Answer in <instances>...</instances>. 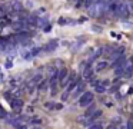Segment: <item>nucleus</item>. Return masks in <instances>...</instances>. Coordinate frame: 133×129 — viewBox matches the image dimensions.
Segmentation results:
<instances>
[{"mask_svg":"<svg viewBox=\"0 0 133 129\" xmlns=\"http://www.w3.org/2000/svg\"><path fill=\"white\" fill-rule=\"evenodd\" d=\"M4 97H6V99H10V100L13 99V97H12V95H10L9 92H4Z\"/></svg>","mask_w":133,"mask_h":129,"instance_id":"obj_29","label":"nucleus"},{"mask_svg":"<svg viewBox=\"0 0 133 129\" xmlns=\"http://www.w3.org/2000/svg\"><path fill=\"white\" fill-rule=\"evenodd\" d=\"M10 9H12V11H19V10L22 9V4H20L19 2H16V0H15V2L10 3Z\"/></svg>","mask_w":133,"mask_h":129,"instance_id":"obj_9","label":"nucleus"},{"mask_svg":"<svg viewBox=\"0 0 133 129\" xmlns=\"http://www.w3.org/2000/svg\"><path fill=\"white\" fill-rule=\"evenodd\" d=\"M67 22H69V20L64 19V17H60V19H59V24H62V26H63V24H69Z\"/></svg>","mask_w":133,"mask_h":129,"instance_id":"obj_19","label":"nucleus"},{"mask_svg":"<svg viewBox=\"0 0 133 129\" xmlns=\"http://www.w3.org/2000/svg\"><path fill=\"white\" fill-rule=\"evenodd\" d=\"M6 112H4V109L3 108H0V118H6Z\"/></svg>","mask_w":133,"mask_h":129,"instance_id":"obj_26","label":"nucleus"},{"mask_svg":"<svg viewBox=\"0 0 133 129\" xmlns=\"http://www.w3.org/2000/svg\"><path fill=\"white\" fill-rule=\"evenodd\" d=\"M83 77H84V79H92V77H93V70H92V69H90V67H86V69H84Z\"/></svg>","mask_w":133,"mask_h":129,"instance_id":"obj_10","label":"nucleus"},{"mask_svg":"<svg viewBox=\"0 0 133 129\" xmlns=\"http://www.w3.org/2000/svg\"><path fill=\"white\" fill-rule=\"evenodd\" d=\"M44 14H46V10H44L43 7L39 9V10H37V16H44Z\"/></svg>","mask_w":133,"mask_h":129,"instance_id":"obj_22","label":"nucleus"},{"mask_svg":"<svg viewBox=\"0 0 133 129\" xmlns=\"http://www.w3.org/2000/svg\"><path fill=\"white\" fill-rule=\"evenodd\" d=\"M127 129H133V119H130L127 122Z\"/></svg>","mask_w":133,"mask_h":129,"instance_id":"obj_27","label":"nucleus"},{"mask_svg":"<svg viewBox=\"0 0 133 129\" xmlns=\"http://www.w3.org/2000/svg\"><path fill=\"white\" fill-rule=\"evenodd\" d=\"M95 90L97 92V93H104V92H106V86H103L102 83H96V85H95Z\"/></svg>","mask_w":133,"mask_h":129,"instance_id":"obj_12","label":"nucleus"},{"mask_svg":"<svg viewBox=\"0 0 133 129\" xmlns=\"http://www.w3.org/2000/svg\"><path fill=\"white\" fill-rule=\"evenodd\" d=\"M33 6H35V3L30 2V0H29V2H27V7H33Z\"/></svg>","mask_w":133,"mask_h":129,"instance_id":"obj_31","label":"nucleus"},{"mask_svg":"<svg viewBox=\"0 0 133 129\" xmlns=\"http://www.w3.org/2000/svg\"><path fill=\"white\" fill-rule=\"evenodd\" d=\"M12 66H13V63H12V60H6V67H12Z\"/></svg>","mask_w":133,"mask_h":129,"instance_id":"obj_30","label":"nucleus"},{"mask_svg":"<svg viewBox=\"0 0 133 129\" xmlns=\"http://www.w3.org/2000/svg\"><path fill=\"white\" fill-rule=\"evenodd\" d=\"M89 129H103V125H102V123H97V122H93L89 125Z\"/></svg>","mask_w":133,"mask_h":129,"instance_id":"obj_15","label":"nucleus"},{"mask_svg":"<svg viewBox=\"0 0 133 129\" xmlns=\"http://www.w3.org/2000/svg\"><path fill=\"white\" fill-rule=\"evenodd\" d=\"M42 80H43V76H42V73H37V75H35V76H33L32 85H37V83L42 82Z\"/></svg>","mask_w":133,"mask_h":129,"instance_id":"obj_11","label":"nucleus"},{"mask_svg":"<svg viewBox=\"0 0 133 129\" xmlns=\"http://www.w3.org/2000/svg\"><path fill=\"white\" fill-rule=\"evenodd\" d=\"M33 129H42V128H39V126H36V128H33Z\"/></svg>","mask_w":133,"mask_h":129,"instance_id":"obj_33","label":"nucleus"},{"mask_svg":"<svg viewBox=\"0 0 133 129\" xmlns=\"http://www.w3.org/2000/svg\"><path fill=\"white\" fill-rule=\"evenodd\" d=\"M127 4H129V10H130V13H133V0H129V2H127Z\"/></svg>","mask_w":133,"mask_h":129,"instance_id":"obj_25","label":"nucleus"},{"mask_svg":"<svg viewBox=\"0 0 133 129\" xmlns=\"http://www.w3.org/2000/svg\"><path fill=\"white\" fill-rule=\"evenodd\" d=\"M15 128H16V129H27V126L24 125V123H22V122H17V123L15 125Z\"/></svg>","mask_w":133,"mask_h":129,"instance_id":"obj_17","label":"nucleus"},{"mask_svg":"<svg viewBox=\"0 0 133 129\" xmlns=\"http://www.w3.org/2000/svg\"><path fill=\"white\" fill-rule=\"evenodd\" d=\"M83 89H84V86L82 85V83H77V86H76L75 90H73V92H75V96H79V95L83 92Z\"/></svg>","mask_w":133,"mask_h":129,"instance_id":"obj_13","label":"nucleus"},{"mask_svg":"<svg viewBox=\"0 0 133 129\" xmlns=\"http://www.w3.org/2000/svg\"><path fill=\"white\" fill-rule=\"evenodd\" d=\"M120 126H122V125H116V123H110V126H109L107 129H122Z\"/></svg>","mask_w":133,"mask_h":129,"instance_id":"obj_20","label":"nucleus"},{"mask_svg":"<svg viewBox=\"0 0 133 129\" xmlns=\"http://www.w3.org/2000/svg\"><path fill=\"white\" fill-rule=\"evenodd\" d=\"M67 73H69V72H67L66 67H62L60 70H59V83H60V85L67 79Z\"/></svg>","mask_w":133,"mask_h":129,"instance_id":"obj_5","label":"nucleus"},{"mask_svg":"<svg viewBox=\"0 0 133 129\" xmlns=\"http://www.w3.org/2000/svg\"><path fill=\"white\" fill-rule=\"evenodd\" d=\"M93 99H95L93 92H84V93L79 97V105L80 106H87V105H90V103L93 102Z\"/></svg>","mask_w":133,"mask_h":129,"instance_id":"obj_1","label":"nucleus"},{"mask_svg":"<svg viewBox=\"0 0 133 129\" xmlns=\"http://www.w3.org/2000/svg\"><path fill=\"white\" fill-rule=\"evenodd\" d=\"M46 108H49V109H55V108H56L55 102H47V103H46Z\"/></svg>","mask_w":133,"mask_h":129,"instance_id":"obj_21","label":"nucleus"},{"mask_svg":"<svg viewBox=\"0 0 133 129\" xmlns=\"http://www.w3.org/2000/svg\"><path fill=\"white\" fill-rule=\"evenodd\" d=\"M46 89H47V82L46 80H42V82L39 83V90L43 92V90H46Z\"/></svg>","mask_w":133,"mask_h":129,"instance_id":"obj_16","label":"nucleus"},{"mask_svg":"<svg viewBox=\"0 0 133 129\" xmlns=\"http://www.w3.org/2000/svg\"><path fill=\"white\" fill-rule=\"evenodd\" d=\"M42 52V49H39V47H36V49H32V53H33V56H36V54H39Z\"/></svg>","mask_w":133,"mask_h":129,"instance_id":"obj_23","label":"nucleus"},{"mask_svg":"<svg viewBox=\"0 0 133 129\" xmlns=\"http://www.w3.org/2000/svg\"><path fill=\"white\" fill-rule=\"evenodd\" d=\"M99 83H102V85H103V86H109V80H106V79H103V80H102V82H99Z\"/></svg>","mask_w":133,"mask_h":129,"instance_id":"obj_28","label":"nucleus"},{"mask_svg":"<svg viewBox=\"0 0 133 129\" xmlns=\"http://www.w3.org/2000/svg\"><path fill=\"white\" fill-rule=\"evenodd\" d=\"M12 108L15 110H20L23 108V100L22 99H12Z\"/></svg>","mask_w":133,"mask_h":129,"instance_id":"obj_6","label":"nucleus"},{"mask_svg":"<svg viewBox=\"0 0 133 129\" xmlns=\"http://www.w3.org/2000/svg\"><path fill=\"white\" fill-rule=\"evenodd\" d=\"M117 14L122 17H127L130 14V10H129V4L127 2H120L117 6Z\"/></svg>","mask_w":133,"mask_h":129,"instance_id":"obj_2","label":"nucleus"},{"mask_svg":"<svg viewBox=\"0 0 133 129\" xmlns=\"http://www.w3.org/2000/svg\"><path fill=\"white\" fill-rule=\"evenodd\" d=\"M126 62H127V59L124 57V54H122L119 59H116L115 62H112V67H115V69H117V67H122V66H124L126 65Z\"/></svg>","mask_w":133,"mask_h":129,"instance_id":"obj_3","label":"nucleus"},{"mask_svg":"<svg viewBox=\"0 0 133 129\" xmlns=\"http://www.w3.org/2000/svg\"><path fill=\"white\" fill-rule=\"evenodd\" d=\"M57 47V40H53V42H49L46 46V50H55Z\"/></svg>","mask_w":133,"mask_h":129,"instance_id":"obj_14","label":"nucleus"},{"mask_svg":"<svg viewBox=\"0 0 133 129\" xmlns=\"http://www.w3.org/2000/svg\"><path fill=\"white\" fill-rule=\"evenodd\" d=\"M107 66H109V63H107L106 60H100V62L96 63V70H97V72H103Z\"/></svg>","mask_w":133,"mask_h":129,"instance_id":"obj_7","label":"nucleus"},{"mask_svg":"<svg viewBox=\"0 0 133 129\" xmlns=\"http://www.w3.org/2000/svg\"><path fill=\"white\" fill-rule=\"evenodd\" d=\"M92 30L96 32V33H102V32H103V29H102L100 26H92Z\"/></svg>","mask_w":133,"mask_h":129,"instance_id":"obj_18","label":"nucleus"},{"mask_svg":"<svg viewBox=\"0 0 133 129\" xmlns=\"http://www.w3.org/2000/svg\"><path fill=\"white\" fill-rule=\"evenodd\" d=\"M93 3H96V0H84V4H86L87 7H89V6H92Z\"/></svg>","mask_w":133,"mask_h":129,"instance_id":"obj_24","label":"nucleus"},{"mask_svg":"<svg viewBox=\"0 0 133 129\" xmlns=\"http://www.w3.org/2000/svg\"><path fill=\"white\" fill-rule=\"evenodd\" d=\"M96 110H97V109L95 108V105H93V103H90V105H89V108L86 109V112H84V116H86V118H89L90 115H93Z\"/></svg>","mask_w":133,"mask_h":129,"instance_id":"obj_8","label":"nucleus"},{"mask_svg":"<svg viewBox=\"0 0 133 129\" xmlns=\"http://www.w3.org/2000/svg\"><path fill=\"white\" fill-rule=\"evenodd\" d=\"M133 75V59L127 60L126 65H124V76L130 77Z\"/></svg>","mask_w":133,"mask_h":129,"instance_id":"obj_4","label":"nucleus"},{"mask_svg":"<svg viewBox=\"0 0 133 129\" xmlns=\"http://www.w3.org/2000/svg\"><path fill=\"white\" fill-rule=\"evenodd\" d=\"M42 120L40 119H32V123H40Z\"/></svg>","mask_w":133,"mask_h":129,"instance_id":"obj_32","label":"nucleus"}]
</instances>
